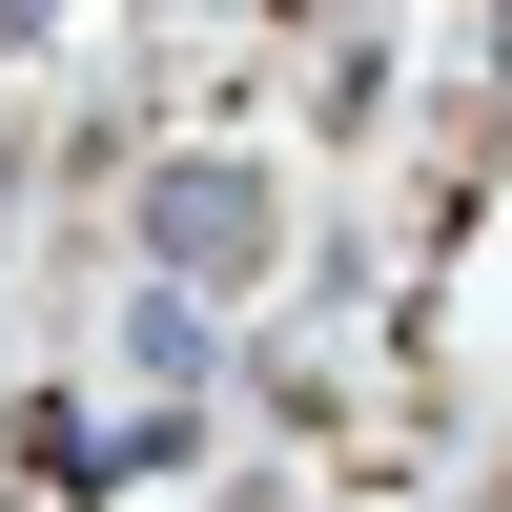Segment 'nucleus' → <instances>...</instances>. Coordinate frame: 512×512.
<instances>
[{
    "label": "nucleus",
    "mask_w": 512,
    "mask_h": 512,
    "mask_svg": "<svg viewBox=\"0 0 512 512\" xmlns=\"http://www.w3.org/2000/svg\"><path fill=\"white\" fill-rule=\"evenodd\" d=\"M267 246H287V205L246 185V164H164L144 185V267L164 287H226V267H267Z\"/></svg>",
    "instance_id": "nucleus-1"
},
{
    "label": "nucleus",
    "mask_w": 512,
    "mask_h": 512,
    "mask_svg": "<svg viewBox=\"0 0 512 512\" xmlns=\"http://www.w3.org/2000/svg\"><path fill=\"white\" fill-rule=\"evenodd\" d=\"M103 369H144V410H205V369H226V328H205V287H123Z\"/></svg>",
    "instance_id": "nucleus-2"
}]
</instances>
